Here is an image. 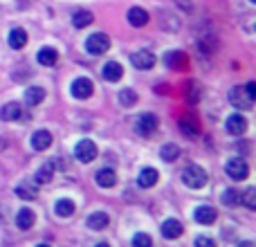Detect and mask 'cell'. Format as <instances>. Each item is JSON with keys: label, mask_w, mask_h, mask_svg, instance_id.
<instances>
[{"label": "cell", "mask_w": 256, "mask_h": 247, "mask_svg": "<svg viewBox=\"0 0 256 247\" xmlns=\"http://www.w3.org/2000/svg\"><path fill=\"white\" fill-rule=\"evenodd\" d=\"M207 173L202 171L200 166H196V164H191V166L184 168V173H182V182H184L189 189H202L204 184H207Z\"/></svg>", "instance_id": "6da1fadb"}, {"label": "cell", "mask_w": 256, "mask_h": 247, "mask_svg": "<svg viewBox=\"0 0 256 247\" xmlns=\"http://www.w3.org/2000/svg\"><path fill=\"white\" fill-rule=\"evenodd\" d=\"M108 48H110V38L104 32H97V34L88 36V40H86V50L90 54H104L108 52Z\"/></svg>", "instance_id": "7a4b0ae2"}, {"label": "cell", "mask_w": 256, "mask_h": 247, "mask_svg": "<svg viewBox=\"0 0 256 247\" xmlns=\"http://www.w3.org/2000/svg\"><path fill=\"white\" fill-rule=\"evenodd\" d=\"M74 155H76V160L84 162V164L92 162V160L97 158V144L90 142V140H81L79 144H76V148H74Z\"/></svg>", "instance_id": "3957f363"}, {"label": "cell", "mask_w": 256, "mask_h": 247, "mask_svg": "<svg viewBox=\"0 0 256 247\" xmlns=\"http://www.w3.org/2000/svg\"><path fill=\"white\" fill-rule=\"evenodd\" d=\"M230 102H232V106L238 108V110H252V106H254V99L245 92V88H232Z\"/></svg>", "instance_id": "277c9868"}, {"label": "cell", "mask_w": 256, "mask_h": 247, "mask_svg": "<svg viewBox=\"0 0 256 247\" xmlns=\"http://www.w3.org/2000/svg\"><path fill=\"white\" fill-rule=\"evenodd\" d=\"M227 176H230L232 180H245V178L250 176L248 162L240 158H232L230 162H227Z\"/></svg>", "instance_id": "5b68a950"}, {"label": "cell", "mask_w": 256, "mask_h": 247, "mask_svg": "<svg viewBox=\"0 0 256 247\" xmlns=\"http://www.w3.org/2000/svg\"><path fill=\"white\" fill-rule=\"evenodd\" d=\"M135 128H137V132H140L142 137H150L155 130H158V117H155L153 112H144V115H140Z\"/></svg>", "instance_id": "8992f818"}, {"label": "cell", "mask_w": 256, "mask_h": 247, "mask_svg": "<svg viewBox=\"0 0 256 247\" xmlns=\"http://www.w3.org/2000/svg\"><path fill=\"white\" fill-rule=\"evenodd\" d=\"M182 232H184V227H182V222L176 220V218H166V220L162 222V234H164V238L176 240V238H180V236H182Z\"/></svg>", "instance_id": "52a82bcc"}, {"label": "cell", "mask_w": 256, "mask_h": 247, "mask_svg": "<svg viewBox=\"0 0 256 247\" xmlns=\"http://www.w3.org/2000/svg\"><path fill=\"white\" fill-rule=\"evenodd\" d=\"M94 92V86H92V81L90 79H76L74 84H72V94H74L76 99H88L90 94Z\"/></svg>", "instance_id": "ba28073f"}, {"label": "cell", "mask_w": 256, "mask_h": 247, "mask_svg": "<svg viewBox=\"0 0 256 247\" xmlns=\"http://www.w3.org/2000/svg\"><path fill=\"white\" fill-rule=\"evenodd\" d=\"M164 63H166L171 70H184V68L189 66V61H186V54L180 52V50H173V52H168L166 56H164Z\"/></svg>", "instance_id": "9c48e42d"}, {"label": "cell", "mask_w": 256, "mask_h": 247, "mask_svg": "<svg viewBox=\"0 0 256 247\" xmlns=\"http://www.w3.org/2000/svg\"><path fill=\"white\" fill-rule=\"evenodd\" d=\"M225 128H227V132L230 135H243L245 130H248V120H245L243 115H232L230 120H227V124H225Z\"/></svg>", "instance_id": "30bf717a"}, {"label": "cell", "mask_w": 256, "mask_h": 247, "mask_svg": "<svg viewBox=\"0 0 256 247\" xmlns=\"http://www.w3.org/2000/svg\"><path fill=\"white\" fill-rule=\"evenodd\" d=\"M20 117H22V106L16 102L4 104V106L0 108V120L2 122H16V120H20Z\"/></svg>", "instance_id": "8fae6325"}, {"label": "cell", "mask_w": 256, "mask_h": 247, "mask_svg": "<svg viewBox=\"0 0 256 247\" xmlns=\"http://www.w3.org/2000/svg\"><path fill=\"white\" fill-rule=\"evenodd\" d=\"M132 66L140 68V70H148V68L155 66V56L148 52V50H142V52L132 54Z\"/></svg>", "instance_id": "7c38bea8"}, {"label": "cell", "mask_w": 256, "mask_h": 247, "mask_svg": "<svg viewBox=\"0 0 256 247\" xmlns=\"http://www.w3.org/2000/svg\"><path fill=\"white\" fill-rule=\"evenodd\" d=\"M122 76H124V68H122L117 61H110V63H106V66H104V79H106V81L117 84Z\"/></svg>", "instance_id": "4fadbf2b"}, {"label": "cell", "mask_w": 256, "mask_h": 247, "mask_svg": "<svg viewBox=\"0 0 256 247\" xmlns=\"http://www.w3.org/2000/svg\"><path fill=\"white\" fill-rule=\"evenodd\" d=\"M194 218L200 222V225H212V222L218 218V214H216V209H214V207H207V204H204V207L196 209Z\"/></svg>", "instance_id": "5bb4252c"}, {"label": "cell", "mask_w": 256, "mask_h": 247, "mask_svg": "<svg viewBox=\"0 0 256 247\" xmlns=\"http://www.w3.org/2000/svg\"><path fill=\"white\" fill-rule=\"evenodd\" d=\"M32 146H34L36 150H45L52 146V135H50L48 130H36L34 135H32Z\"/></svg>", "instance_id": "9a60e30c"}, {"label": "cell", "mask_w": 256, "mask_h": 247, "mask_svg": "<svg viewBox=\"0 0 256 247\" xmlns=\"http://www.w3.org/2000/svg\"><path fill=\"white\" fill-rule=\"evenodd\" d=\"M36 58H38L40 66L52 68V66H56V61H58V52L54 48H43L38 54H36Z\"/></svg>", "instance_id": "2e32d148"}, {"label": "cell", "mask_w": 256, "mask_h": 247, "mask_svg": "<svg viewBox=\"0 0 256 247\" xmlns=\"http://www.w3.org/2000/svg\"><path fill=\"white\" fill-rule=\"evenodd\" d=\"M54 212H56L58 218H70L72 214H74V202H72L70 198H61L54 204Z\"/></svg>", "instance_id": "e0dca14e"}, {"label": "cell", "mask_w": 256, "mask_h": 247, "mask_svg": "<svg viewBox=\"0 0 256 247\" xmlns=\"http://www.w3.org/2000/svg\"><path fill=\"white\" fill-rule=\"evenodd\" d=\"M9 45H12L14 50H22L27 45V32L20 30V27L12 30V32H9Z\"/></svg>", "instance_id": "ac0fdd59"}, {"label": "cell", "mask_w": 256, "mask_h": 247, "mask_svg": "<svg viewBox=\"0 0 256 247\" xmlns=\"http://www.w3.org/2000/svg\"><path fill=\"white\" fill-rule=\"evenodd\" d=\"M128 22H130L132 27H144L146 22H148V14L140 7H132L130 12H128Z\"/></svg>", "instance_id": "d6986e66"}, {"label": "cell", "mask_w": 256, "mask_h": 247, "mask_svg": "<svg viewBox=\"0 0 256 247\" xmlns=\"http://www.w3.org/2000/svg\"><path fill=\"white\" fill-rule=\"evenodd\" d=\"M184 97L189 104H198L200 97H202V88H200L198 81H189V84L184 86Z\"/></svg>", "instance_id": "ffe728a7"}, {"label": "cell", "mask_w": 256, "mask_h": 247, "mask_svg": "<svg viewBox=\"0 0 256 247\" xmlns=\"http://www.w3.org/2000/svg\"><path fill=\"white\" fill-rule=\"evenodd\" d=\"M97 182L99 186H104V189H110V186L117 184V176L112 168H102V171L97 173Z\"/></svg>", "instance_id": "44dd1931"}, {"label": "cell", "mask_w": 256, "mask_h": 247, "mask_svg": "<svg viewBox=\"0 0 256 247\" xmlns=\"http://www.w3.org/2000/svg\"><path fill=\"white\" fill-rule=\"evenodd\" d=\"M34 220H36V216L32 209H20L16 216V225L20 227V230H30V227L34 225Z\"/></svg>", "instance_id": "7402d4cb"}, {"label": "cell", "mask_w": 256, "mask_h": 247, "mask_svg": "<svg viewBox=\"0 0 256 247\" xmlns=\"http://www.w3.org/2000/svg\"><path fill=\"white\" fill-rule=\"evenodd\" d=\"M52 178H54V162L43 164V166L36 171V182H38V184H48V182H52Z\"/></svg>", "instance_id": "603a6c76"}, {"label": "cell", "mask_w": 256, "mask_h": 247, "mask_svg": "<svg viewBox=\"0 0 256 247\" xmlns=\"http://www.w3.org/2000/svg\"><path fill=\"white\" fill-rule=\"evenodd\" d=\"M158 171L155 168H142L140 173V186H144V189H148V186H155V182H158Z\"/></svg>", "instance_id": "cb8c5ba5"}, {"label": "cell", "mask_w": 256, "mask_h": 247, "mask_svg": "<svg viewBox=\"0 0 256 247\" xmlns=\"http://www.w3.org/2000/svg\"><path fill=\"white\" fill-rule=\"evenodd\" d=\"M88 227H90V230H106V227H108V214H104V212L90 214Z\"/></svg>", "instance_id": "d4e9b609"}, {"label": "cell", "mask_w": 256, "mask_h": 247, "mask_svg": "<svg viewBox=\"0 0 256 247\" xmlns=\"http://www.w3.org/2000/svg\"><path fill=\"white\" fill-rule=\"evenodd\" d=\"M45 99V90L43 88H36V86H32V88H27L25 92V102L30 104V106H38L40 102Z\"/></svg>", "instance_id": "484cf974"}, {"label": "cell", "mask_w": 256, "mask_h": 247, "mask_svg": "<svg viewBox=\"0 0 256 247\" xmlns=\"http://www.w3.org/2000/svg\"><path fill=\"white\" fill-rule=\"evenodd\" d=\"M222 204H225V207H236V204L240 202V194L236 189H227L225 194H222Z\"/></svg>", "instance_id": "4316f807"}, {"label": "cell", "mask_w": 256, "mask_h": 247, "mask_svg": "<svg viewBox=\"0 0 256 247\" xmlns=\"http://www.w3.org/2000/svg\"><path fill=\"white\" fill-rule=\"evenodd\" d=\"M92 20H94V18H92V14H90V12H76L74 16H72L74 27H88Z\"/></svg>", "instance_id": "83f0119b"}, {"label": "cell", "mask_w": 256, "mask_h": 247, "mask_svg": "<svg viewBox=\"0 0 256 247\" xmlns=\"http://www.w3.org/2000/svg\"><path fill=\"white\" fill-rule=\"evenodd\" d=\"M160 155H162V160H166V162H173V160H178V155H180V148H178L176 144H166V146H162Z\"/></svg>", "instance_id": "f1b7e54d"}, {"label": "cell", "mask_w": 256, "mask_h": 247, "mask_svg": "<svg viewBox=\"0 0 256 247\" xmlns=\"http://www.w3.org/2000/svg\"><path fill=\"white\" fill-rule=\"evenodd\" d=\"M120 102H122V106H132V104L137 102V94L132 92L130 88H126L120 92Z\"/></svg>", "instance_id": "f546056e"}, {"label": "cell", "mask_w": 256, "mask_h": 247, "mask_svg": "<svg viewBox=\"0 0 256 247\" xmlns=\"http://www.w3.org/2000/svg\"><path fill=\"white\" fill-rule=\"evenodd\" d=\"M180 126H182V132H186V135H191V137L198 135V124H196V122H191V120H182V122H180Z\"/></svg>", "instance_id": "4dcf8cb0"}, {"label": "cell", "mask_w": 256, "mask_h": 247, "mask_svg": "<svg viewBox=\"0 0 256 247\" xmlns=\"http://www.w3.org/2000/svg\"><path fill=\"white\" fill-rule=\"evenodd\" d=\"M132 247H153V240H150L148 234H135V238H132Z\"/></svg>", "instance_id": "1f68e13d"}, {"label": "cell", "mask_w": 256, "mask_h": 247, "mask_svg": "<svg viewBox=\"0 0 256 247\" xmlns=\"http://www.w3.org/2000/svg\"><path fill=\"white\" fill-rule=\"evenodd\" d=\"M240 200L245 202V207L248 209H256V189L252 186V189H248V194L240 196Z\"/></svg>", "instance_id": "d6a6232c"}, {"label": "cell", "mask_w": 256, "mask_h": 247, "mask_svg": "<svg viewBox=\"0 0 256 247\" xmlns=\"http://www.w3.org/2000/svg\"><path fill=\"white\" fill-rule=\"evenodd\" d=\"M16 194L20 196L22 200H34V198H36V191L32 189V186H27V184H20V186H18Z\"/></svg>", "instance_id": "836d02e7"}, {"label": "cell", "mask_w": 256, "mask_h": 247, "mask_svg": "<svg viewBox=\"0 0 256 247\" xmlns=\"http://www.w3.org/2000/svg\"><path fill=\"white\" fill-rule=\"evenodd\" d=\"M196 247H216V240H212L209 236H198L196 238Z\"/></svg>", "instance_id": "e575fe53"}, {"label": "cell", "mask_w": 256, "mask_h": 247, "mask_svg": "<svg viewBox=\"0 0 256 247\" xmlns=\"http://www.w3.org/2000/svg\"><path fill=\"white\" fill-rule=\"evenodd\" d=\"M245 92H248L252 99H256V84H254V81H250V84L245 86Z\"/></svg>", "instance_id": "d590c367"}, {"label": "cell", "mask_w": 256, "mask_h": 247, "mask_svg": "<svg viewBox=\"0 0 256 247\" xmlns=\"http://www.w3.org/2000/svg\"><path fill=\"white\" fill-rule=\"evenodd\" d=\"M178 4H180V7H184V9H191V2H189V0H178Z\"/></svg>", "instance_id": "8d00e7d4"}, {"label": "cell", "mask_w": 256, "mask_h": 247, "mask_svg": "<svg viewBox=\"0 0 256 247\" xmlns=\"http://www.w3.org/2000/svg\"><path fill=\"white\" fill-rule=\"evenodd\" d=\"M238 247H256L252 240H243V243H238Z\"/></svg>", "instance_id": "74e56055"}, {"label": "cell", "mask_w": 256, "mask_h": 247, "mask_svg": "<svg viewBox=\"0 0 256 247\" xmlns=\"http://www.w3.org/2000/svg\"><path fill=\"white\" fill-rule=\"evenodd\" d=\"M97 247H110V245H108V243H99Z\"/></svg>", "instance_id": "f35d334b"}, {"label": "cell", "mask_w": 256, "mask_h": 247, "mask_svg": "<svg viewBox=\"0 0 256 247\" xmlns=\"http://www.w3.org/2000/svg\"><path fill=\"white\" fill-rule=\"evenodd\" d=\"M36 247H50V245H45V243H43V245H36Z\"/></svg>", "instance_id": "ab89813d"}, {"label": "cell", "mask_w": 256, "mask_h": 247, "mask_svg": "<svg viewBox=\"0 0 256 247\" xmlns=\"http://www.w3.org/2000/svg\"><path fill=\"white\" fill-rule=\"evenodd\" d=\"M250 2H256V0H250Z\"/></svg>", "instance_id": "60d3db41"}]
</instances>
